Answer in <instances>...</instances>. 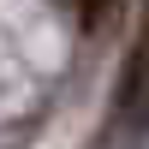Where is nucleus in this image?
<instances>
[{
	"label": "nucleus",
	"mask_w": 149,
	"mask_h": 149,
	"mask_svg": "<svg viewBox=\"0 0 149 149\" xmlns=\"http://www.w3.org/2000/svg\"><path fill=\"white\" fill-rule=\"evenodd\" d=\"M72 6H78V30L84 36H102L107 24L125 12V0H72Z\"/></svg>",
	"instance_id": "1"
}]
</instances>
